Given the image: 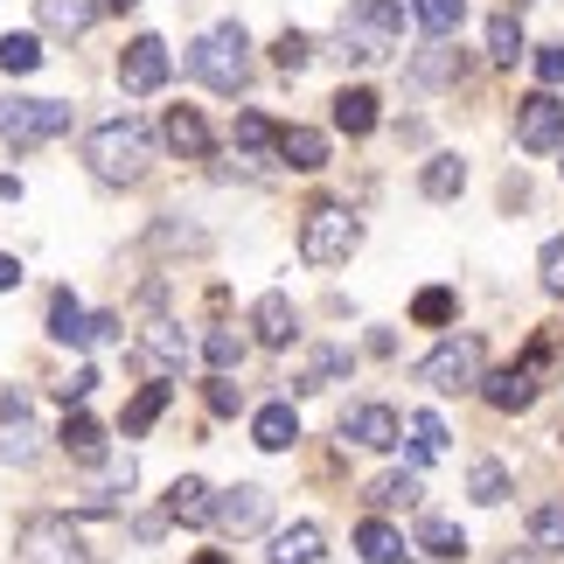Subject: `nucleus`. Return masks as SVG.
<instances>
[{"instance_id": "nucleus-45", "label": "nucleus", "mask_w": 564, "mask_h": 564, "mask_svg": "<svg viewBox=\"0 0 564 564\" xmlns=\"http://www.w3.org/2000/svg\"><path fill=\"white\" fill-rule=\"evenodd\" d=\"M161 530H167V509H161V516H140V523H133L140 544H161Z\"/></svg>"}, {"instance_id": "nucleus-1", "label": "nucleus", "mask_w": 564, "mask_h": 564, "mask_svg": "<svg viewBox=\"0 0 564 564\" xmlns=\"http://www.w3.org/2000/svg\"><path fill=\"white\" fill-rule=\"evenodd\" d=\"M84 161H91L98 182H140L147 161H154V133L140 119H105L91 140H84Z\"/></svg>"}, {"instance_id": "nucleus-25", "label": "nucleus", "mask_w": 564, "mask_h": 564, "mask_svg": "<svg viewBox=\"0 0 564 564\" xmlns=\"http://www.w3.org/2000/svg\"><path fill=\"white\" fill-rule=\"evenodd\" d=\"M411 551H425V557H467V536L460 523H446V516H419V544Z\"/></svg>"}, {"instance_id": "nucleus-2", "label": "nucleus", "mask_w": 564, "mask_h": 564, "mask_svg": "<svg viewBox=\"0 0 564 564\" xmlns=\"http://www.w3.org/2000/svg\"><path fill=\"white\" fill-rule=\"evenodd\" d=\"M404 35V8L398 0H349L341 8V56L349 63H383Z\"/></svg>"}, {"instance_id": "nucleus-31", "label": "nucleus", "mask_w": 564, "mask_h": 564, "mask_svg": "<svg viewBox=\"0 0 564 564\" xmlns=\"http://www.w3.org/2000/svg\"><path fill=\"white\" fill-rule=\"evenodd\" d=\"M467 495H474L481 509L509 502V467H502V460H474V474H467Z\"/></svg>"}, {"instance_id": "nucleus-49", "label": "nucleus", "mask_w": 564, "mask_h": 564, "mask_svg": "<svg viewBox=\"0 0 564 564\" xmlns=\"http://www.w3.org/2000/svg\"><path fill=\"white\" fill-rule=\"evenodd\" d=\"M195 564H230V557H224V551H203V557H195Z\"/></svg>"}, {"instance_id": "nucleus-18", "label": "nucleus", "mask_w": 564, "mask_h": 564, "mask_svg": "<svg viewBox=\"0 0 564 564\" xmlns=\"http://www.w3.org/2000/svg\"><path fill=\"white\" fill-rule=\"evenodd\" d=\"M98 14H105L98 0H35V21H42L50 35H84Z\"/></svg>"}, {"instance_id": "nucleus-8", "label": "nucleus", "mask_w": 564, "mask_h": 564, "mask_svg": "<svg viewBox=\"0 0 564 564\" xmlns=\"http://www.w3.org/2000/svg\"><path fill=\"white\" fill-rule=\"evenodd\" d=\"M63 133H70V105H56V98H0V140L42 147V140H63Z\"/></svg>"}, {"instance_id": "nucleus-13", "label": "nucleus", "mask_w": 564, "mask_h": 564, "mask_svg": "<svg viewBox=\"0 0 564 564\" xmlns=\"http://www.w3.org/2000/svg\"><path fill=\"white\" fill-rule=\"evenodd\" d=\"M0 460H8V467L35 460V419H29V398H21V390L0 398Z\"/></svg>"}, {"instance_id": "nucleus-28", "label": "nucleus", "mask_w": 564, "mask_h": 564, "mask_svg": "<svg viewBox=\"0 0 564 564\" xmlns=\"http://www.w3.org/2000/svg\"><path fill=\"white\" fill-rule=\"evenodd\" d=\"M314 557H321V530L314 523H293V530L272 536V564H314Z\"/></svg>"}, {"instance_id": "nucleus-17", "label": "nucleus", "mask_w": 564, "mask_h": 564, "mask_svg": "<svg viewBox=\"0 0 564 564\" xmlns=\"http://www.w3.org/2000/svg\"><path fill=\"white\" fill-rule=\"evenodd\" d=\"M161 140L175 147L182 161H203L209 154V126H203V112H188V105H175V112L161 119Z\"/></svg>"}, {"instance_id": "nucleus-37", "label": "nucleus", "mask_w": 564, "mask_h": 564, "mask_svg": "<svg viewBox=\"0 0 564 564\" xmlns=\"http://www.w3.org/2000/svg\"><path fill=\"white\" fill-rule=\"evenodd\" d=\"M453 307H460V300H453L446 286H425L419 300H411V321H419V328H446V321H453Z\"/></svg>"}, {"instance_id": "nucleus-4", "label": "nucleus", "mask_w": 564, "mask_h": 564, "mask_svg": "<svg viewBox=\"0 0 564 564\" xmlns=\"http://www.w3.org/2000/svg\"><path fill=\"white\" fill-rule=\"evenodd\" d=\"M356 245H362V224L341 203H321V209H307V224H300V258H307V265H349Z\"/></svg>"}, {"instance_id": "nucleus-19", "label": "nucleus", "mask_w": 564, "mask_h": 564, "mask_svg": "<svg viewBox=\"0 0 564 564\" xmlns=\"http://www.w3.org/2000/svg\"><path fill=\"white\" fill-rule=\"evenodd\" d=\"M251 328H258V341H265V349H286L293 328H300V321H293V300H286V293H265V300L251 307Z\"/></svg>"}, {"instance_id": "nucleus-44", "label": "nucleus", "mask_w": 564, "mask_h": 564, "mask_svg": "<svg viewBox=\"0 0 564 564\" xmlns=\"http://www.w3.org/2000/svg\"><path fill=\"white\" fill-rule=\"evenodd\" d=\"M209 411H216V419H230V411H237V390H230V377H216V383H209Z\"/></svg>"}, {"instance_id": "nucleus-21", "label": "nucleus", "mask_w": 564, "mask_h": 564, "mask_svg": "<svg viewBox=\"0 0 564 564\" xmlns=\"http://www.w3.org/2000/svg\"><path fill=\"white\" fill-rule=\"evenodd\" d=\"M293 440H300V411H293V404H265V411L251 419V446H265V453H286Z\"/></svg>"}, {"instance_id": "nucleus-26", "label": "nucleus", "mask_w": 564, "mask_h": 564, "mask_svg": "<svg viewBox=\"0 0 564 564\" xmlns=\"http://www.w3.org/2000/svg\"><path fill=\"white\" fill-rule=\"evenodd\" d=\"M419 188L432 195V203L460 195V188H467V161H460V154H432V161H425V175H419Z\"/></svg>"}, {"instance_id": "nucleus-20", "label": "nucleus", "mask_w": 564, "mask_h": 564, "mask_svg": "<svg viewBox=\"0 0 564 564\" xmlns=\"http://www.w3.org/2000/svg\"><path fill=\"white\" fill-rule=\"evenodd\" d=\"M56 440H63V453H70L77 467H98V460H105V425L84 419V411H70V419H63Z\"/></svg>"}, {"instance_id": "nucleus-27", "label": "nucleus", "mask_w": 564, "mask_h": 564, "mask_svg": "<svg viewBox=\"0 0 564 564\" xmlns=\"http://www.w3.org/2000/svg\"><path fill=\"white\" fill-rule=\"evenodd\" d=\"M167 398H175V390H167V377H154V383H147L140 398L126 404V440H140V432H147V425H154L161 411H167Z\"/></svg>"}, {"instance_id": "nucleus-23", "label": "nucleus", "mask_w": 564, "mask_h": 564, "mask_svg": "<svg viewBox=\"0 0 564 564\" xmlns=\"http://www.w3.org/2000/svg\"><path fill=\"white\" fill-rule=\"evenodd\" d=\"M356 551H362V564H404V530H390L383 516H370V523L356 530Z\"/></svg>"}, {"instance_id": "nucleus-35", "label": "nucleus", "mask_w": 564, "mask_h": 564, "mask_svg": "<svg viewBox=\"0 0 564 564\" xmlns=\"http://www.w3.org/2000/svg\"><path fill=\"white\" fill-rule=\"evenodd\" d=\"M488 56L495 63H516V56H523V21H516V14H495L488 21Z\"/></svg>"}, {"instance_id": "nucleus-46", "label": "nucleus", "mask_w": 564, "mask_h": 564, "mask_svg": "<svg viewBox=\"0 0 564 564\" xmlns=\"http://www.w3.org/2000/svg\"><path fill=\"white\" fill-rule=\"evenodd\" d=\"M14 286H21V258L0 251V293H14Z\"/></svg>"}, {"instance_id": "nucleus-9", "label": "nucleus", "mask_w": 564, "mask_h": 564, "mask_svg": "<svg viewBox=\"0 0 564 564\" xmlns=\"http://www.w3.org/2000/svg\"><path fill=\"white\" fill-rule=\"evenodd\" d=\"M516 147H523V154H551V147H564V98L557 91L516 98Z\"/></svg>"}, {"instance_id": "nucleus-3", "label": "nucleus", "mask_w": 564, "mask_h": 564, "mask_svg": "<svg viewBox=\"0 0 564 564\" xmlns=\"http://www.w3.org/2000/svg\"><path fill=\"white\" fill-rule=\"evenodd\" d=\"M188 70L209 84V91H245L251 84V42H245V29H237V21H224V29H209L203 42H195L188 50Z\"/></svg>"}, {"instance_id": "nucleus-15", "label": "nucleus", "mask_w": 564, "mask_h": 564, "mask_svg": "<svg viewBox=\"0 0 564 564\" xmlns=\"http://www.w3.org/2000/svg\"><path fill=\"white\" fill-rule=\"evenodd\" d=\"M279 161L293 167V175H321V167H328V140L314 133V126H286V133H279V147H272Z\"/></svg>"}, {"instance_id": "nucleus-41", "label": "nucleus", "mask_w": 564, "mask_h": 564, "mask_svg": "<svg viewBox=\"0 0 564 564\" xmlns=\"http://www.w3.org/2000/svg\"><path fill=\"white\" fill-rule=\"evenodd\" d=\"M91 390H98V370H70V377L56 383V398H63V404H84Z\"/></svg>"}, {"instance_id": "nucleus-7", "label": "nucleus", "mask_w": 564, "mask_h": 564, "mask_svg": "<svg viewBox=\"0 0 564 564\" xmlns=\"http://www.w3.org/2000/svg\"><path fill=\"white\" fill-rule=\"evenodd\" d=\"M21 564H91V544L70 516H29L21 523Z\"/></svg>"}, {"instance_id": "nucleus-32", "label": "nucleus", "mask_w": 564, "mask_h": 564, "mask_svg": "<svg viewBox=\"0 0 564 564\" xmlns=\"http://www.w3.org/2000/svg\"><path fill=\"white\" fill-rule=\"evenodd\" d=\"M370 502L377 509H419L425 502V481H419V474H383V481L370 488Z\"/></svg>"}, {"instance_id": "nucleus-38", "label": "nucleus", "mask_w": 564, "mask_h": 564, "mask_svg": "<svg viewBox=\"0 0 564 564\" xmlns=\"http://www.w3.org/2000/svg\"><path fill=\"white\" fill-rule=\"evenodd\" d=\"M245 154H265V147H279V133L265 126V112H237V133H230Z\"/></svg>"}, {"instance_id": "nucleus-43", "label": "nucleus", "mask_w": 564, "mask_h": 564, "mask_svg": "<svg viewBox=\"0 0 564 564\" xmlns=\"http://www.w3.org/2000/svg\"><path fill=\"white\" fill-rule=\"evenodd\" d=\"M536 77H544V84H564V50H557V42H551V50H536Z\"/></svg>"}, {"instance_id": "nucleus-33", "label": "nucleus", "mask_w": 564, "mask_h": 564, "mask_svg": "<svg viewBox=\"0 0 564 564\" xmlns=\"http://www.w3.org/2000/svg\"><path fill=\"white\" fill-rule=\"evenodd\" d=\"M203 356H209L216 377H230L237 362H245V335H237V328H209V335H203Z\"/></svg>"}, {"instance_id": "nucleus-10", "label": "nucleus", "mask_w": 564, "mask_h": 564, "mask_svg": "<svg viewBox=\"0 0 564 564\" xmlns=\"http://www.w3.org/2000/svg\"><path fill=\"white\" fill-rule=\"evenodd\" d=\"M119 84H126L133 98H154L161 84H167V42H161V35H133V42H126Z\"/></svg>"}, {"instance_id": "nucleus-48", "label": "nucleus", "mask_w": 564, "mask_h": 564, "mask_svg": "<svg viewBox=\"0 0 564 564\" xmlns=\"http://www.w3.org/2000/svg\"><path fill=\"white\" fill-rule=\"evenodd\" d=\"M502 564H544V557H536V551H509Z\"/></svg>"}, {"instance_id": "nucleus-47", "label": "nucleus", "mask_w": 564, "mask_h": 564, "mask_svg": "<svg viewBox=\"0 0 564 564\" xmlns=\"http://www.w3.org/2000/svg\"><path fill=\"white\" fill-rule=\"evenodd\" d=\"M98 8H105V14H126V8H140V0H98Z\"/></svg>"}, {"instance_id": "nucleus-29", "label": "nucleus", "mask_w": 564, "mask_h": 564, "mask_svg": "<svg viewBox=\"0 0 564 564\" xmlns=\"http://www.w3.org/2000/svg\"><path fill=\"white\" fill-rule=\"evenodd\" d=\"M530 544L536 551H564V495H551V502L530 509Z\"/></svg>"}, {"instance_id": "nucleus-34", "label": "nucleus", "mask_w": 564, "mask_h": 564, "mask_svg": "<svg viewBox=\"0 0 564 564\" xmlns=\"http://www.w3.org/2000/svg\"><path fill=\"white\" fill-rule=\"evenodd\" d=\"M411 14L425 21V35H453L467 21V0H411Z\"/></svg>"}, {"instance_id": "nucleus-22", "label": "nucleus", "mask_w": 564, "mask_h": 564, "mask_svg": "<svg viewBox=\"0 0 564 564\" xmlns=\"http://www.w3.org/2000/svg\"><path fill=\"white\" fill-rule=\"evenodd\" d=\"M50 341H63V349H91V314H84L70 293L50 300Z\"/></svg>"}, {"instance_id": "nucleus-24", "label": "nucleus", "mask_w": 564, "mask_h": 564, "mask_svg": "<svg viewBox=\"0 0 564 564\" xmlns=\"http://www.w3.org/2000/svg\"><path fill=\"white\" fill-rule=\"evenodd\" d=\"M335 126L349 140H362L377 126V91H362V84H356V91H335Z\"/></svg>"}, {"instance_id": "nucleus-11", "label": "nucleus", "mask_w": 564, "mask_h": 564, "mask_svg": "<svg viewBox=\"0 0 564 564\" xmlns=\"http://www.w3.org/2000/svg\"><path fill=\"white\" fill-rule=\"evenodd\" d=\"M133 370H147V377H182L188 370V335L175 328V321H154V328L133 341Z\"/></svg>"}, {"instance_id": "nucleus-5", "label": "nucleus", "mask_w": 564, "mask_h": 564, "mask_svg": "<svg viewBox=\"0 0 564 564\" xmlns=\"http://www.w3.org/2000/svg\"><path fill=\"white\" fill-rule=\"evenodd\" d=\"M419 383L440 390V398H460V390H481V335H453L419 362Z\"/></svg>"}, {"instance_id": "nucleus-42", "label": "nucleus", "mask_w": 564, "mask_h": 564, "mask_svg": "<svg viewBox=\"0 0 564 564\" xmlns=\"http://www.w3.org/2000/svg\"><path fill=\"white\" fill-rule=\"evenodd\" d=\"M453 70H460V56H453V50H432V56H419V77H425V84H440V77H453Z\"/></svg>"}, {"instance_id": "nucleus-6", "label": "nucleus", "mask_w": 564, "mask_h": 564, "mask_svg": "<svg viewBox=\"0 0 564 564\" xmlns=\"http://www.w3.org/2000/svg\"><path fill=\"white\" fill-rule=\"evenodd\" d=\"M544 370H551V341L536 335L523 362H509V370L481 377V398H488L495 411H530V404H536V390H544Z\"/></svg>"}, {"instance_id": "nucleus-40", "label": "nucleus", "mask_w": 564, "mask_h": 564, "mask_svg": "<svg viewBox=\"0 0 564 564\" xmlns=\"http://www.w3.org/2000/svg\"><path fill=\"white\" fill-rule=\"evenodd\" d=\"M536 279H544V293L564 300V237H551V245H544V265H536Z\"/></svg>"}, {"instance_id": "nucleus-30", "label": "nucleus", "mask_w": 564, "mask_h": 564, "mask_svg": "<svg viewBox=\"0 0 564 564\" xmlns=\"http://www.w3.org/2000/svg\"><path fill=\"white\" fill-rule=\"evenodd\" d=\"M404 432H411V453H419L425 467H432V460H446V425L432 419V411H411V419H404Z\"/></svg>"}, {"instance_id": "nucleus-12", "label": "nucleus", "mask_w": 564, "mask_h": 564, "mask_svg": "<svg viewBox=\"0 0 564 564\" xmlns=\"http://www.w3.org/2000/svg\"><path fill=\"white\" fill-rule=\"evenodd\" d=\"M216 523H224L230 536H258L272 523V495L258 488V481H237L230 495H216Z\"/></svg>"}, {"instance_id": "nucleus-36", "label": "nucleus", "mask_w": 564, "mask_h": 564, "mask_svg": "<svg viewBox=\"0 0 564 564\" xmlns=\"http://www.w3.org/2000/svg\"><path fill=\"white\" fill-rule=\"evenodd\" d=\"M35 63H42V42L35 35H0V70H8V77H29Z\"/></svg>"}, {"instance_id": "nucleus-39", "label": "nucleus", "mask_w": 564, "mask_h": 564, "mask_svg": "<svg viewBox=\"0 0 564 564\" xmlns=\"http://www.w3.org/2000/svg\"><path fill=\"white\" fill-rule=\"evenodd\" d=\"M307 56H314V42L300 35V29H286V35L272 42V63H279V70H307Z\"/></svg>"}, {"instance_id": "nucleus-14", "label": "nucleus", "mask_w": 564, "mask_h": 564, "mask_svg": "<svg viewBox=\"0 0 564 564\" xmlns=\"http://www.w3.org/2000/svg\"><path fill=\"white\" fill-rule=\"evenodd\" d=\"M341 440L383 453V446L404 440V425H398V411H390V404H356V411H341Z\"/></svg>"}, {"instance_id": "nucleus-16", "label": "nucleus", "mask_w": 564, "mask_h": 564, "mask_svg": "<svg viewBox=\"0 0 564 564\" xmlns=\"http://www.w3.org/2000/svg\"><path fill=\"white\" fill-rule=\"evenodd\" d=\"M167 523H216V495H209V481H195V474H182L175 488H167Z\"/></svg>"}]
</instances>
